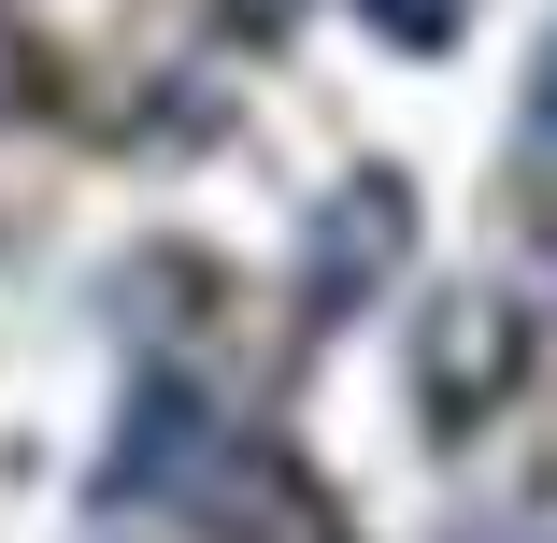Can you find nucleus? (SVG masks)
<instances>
[{"instance_id":"1","label":"nucleus","mask_w":557,"mask_h":543,"mask_svg":"<svg viewBox=\"0 0 557 543\" xmlns=\"http://www.w3.org/2000/svg\"><path fill=\"white\" fill-rule=\"evenodd\" d=\"M400 244V186H344V230H329V286H358Z\"/></svg>"}]
</instances>
